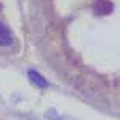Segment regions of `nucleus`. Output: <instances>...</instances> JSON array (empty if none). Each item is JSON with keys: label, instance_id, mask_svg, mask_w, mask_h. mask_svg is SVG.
Instances as JSON below:
<instances>
[{"label": "nucleus", "instance_id": "nucleus-1", "mask_svg": "<svg viewBox=\"0 0 120 120\" xmlns=\"http://www.w3.org/2000/svg\"><path fill=\"white\" fill-rule=\"evenodd\" d=\"M11 42H13V37L10 29L3 22H0V46H8L11 45Z\"/></svg>", "mask_w": 120, "mask_h": 120}, {"label": "nucleus", "instance_id": "nucleus-2", "mask_svg": "<svg viewBox=\"0 0 120 120\" xmlns=\"http://www.w3.org/2000/svg\"><path fill=\"white\" fill-rule=\"evenodd\" d=\"M29 77H30L32 83H35L37 86H40V88H45L46 85H48V82H46L38 72H35V71H29Z\"/></svg>", "mask_w": 120, "mask_h": 120}]
</instances>
